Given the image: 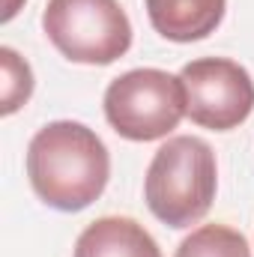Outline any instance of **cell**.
I'll return each instance as SVG.
<instances>
[{"mask_svg":"<svg viewBox=\"0 0 254 257\" xmlns=\"http://www.w3.org/2000/svg\"><path fill=\"white\" fill-rule=\"evenodd\" d=\"M0 66H3V114H15L33 93V72L27 60H21L12 48H0Z\"/></svg>","mask_w":254,"mask_h":257,"instance_id":"obj_9","label":"cell"},{"mask_svg":"<svg viewBox=\"0 0 254 257\" xmlns=\"http://www.w3.org/2000/svg\"><path fill=\"white\" fill-rule=\"evenodd\" d=\"M42 30L72 63L108 66L132 48V21L120 0H48Z\"/></svg>","mask_w":254,"mask_h":257,"instance_id":"obj_3","label":"cell"},{"mask_svg":"<svg viewBox=\"0 0 254 257\" xmlns=\"http://www.w3.org/2000/svg\"><path fill=\"white\" fill-rule=\"evenodd\" d=\"M75 257H162L153 233L126 215H102L84 227Z\"/></svg>","mask_w":254,"mask_h":257,"instance_id":"obj_6","label":"cell"},{"mask_svg":"<svg viewBox=\"0 0 254 257\" xmlns=\"http://www.w3.org/2000/svg\"><path fill=\"white\" fill-rule=\"evenodd\" d=\"M218 189L215 153L203 138L177 135L162 144L147 168L144 197L150 212L168 227H191L200 221Z\"/></svg>","mask_w":254,"mask_h":257,"instance_id":"obj_2","label":"cell"},{"mask_svg":"<svg viewBox=\"0 0 254 257\" xmlns=\"http://www.w3.org/2000/svg\"><path fill=\"white\" fill-rule=\"evenodd\" d=\"M105 117L126 141H159L186 117V87L165 69H132L105 90Z\"/></svg>","mask_w":254,"mask_h":257,"instance_id":"obj_4","label":"cell"},{"mask_svg":"<svg viewBox=\"0 0 254 257\" xmlns=\"http://www.w3.org/2000/svg\"><path fill=\"white\" fill-rule=\"evenodd\" d=\"M27 177L42 203L78 212L102 197L111 177V156L93 128L54 120L39 128L27 147Z\"/></svg>","mask_w":254,"mask_h":257,"instance_id":"obj_1","label":"cell"},{"mask_svg":"<svg viewBox=\"0 0 254 257\" xmlns=\"http://www.w3.org/2000/svg\"><path fill=\"white\" fill-rule=\"evenodd\" d=\"M18 3H21V0H6V12H3V21H9V18L18 12Z\"/></svg>","mask_w":254,"mask_h":257,"instance_id":"obj_10","label":"cell"},{"mask_svg":"<svg viewBox=\"0 0 254 257\" xmlns=\"http://www.w3.org/2000/svg\"><path fill=\"white\" fill-rule=\"evenodd\" d=\"M186 117L212 132L242 126L254 111V81L245 66L227 57H197L180 72Z\"/></svg>","mask_w":254,"mask_h":257,"instance_id":"obj_5","label":"cell"},{"mask_svg":"<svg viewBox=\"0 0 254 257\" xmlns=\"http://www.w3.org/2000/svg\"><path fill=\"white\" fill-rule=\"evenodd\" d=\"M153 30L168 42H197L215 33L227 0H144Z\"/></svg>","mask_w":254,"mask_h":257,"instance_id":"obj_7","label":"cell"},{"mask_svg":"<svg viewBox=\"0 0 254 257\" xmlns=\"http://www.w3.org/2000/svg\"><path fill=\"white\" fill-rule=\"evenodd\" d=\"M174 257H251L245 236L227 224H203L180 242Z\"/></svg>","mask_w":254,"mask_h":257,"instance_id":"obj_8","label":"cell"}]
</instances>
